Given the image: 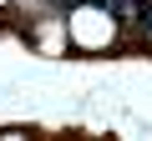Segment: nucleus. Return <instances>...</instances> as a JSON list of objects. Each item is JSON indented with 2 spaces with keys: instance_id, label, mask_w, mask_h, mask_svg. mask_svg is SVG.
Returning <instances> with one entry per match:
<instances>
[{
  "instance_id": "f257e3e1",
  "label": "nucleus",
  "mask_w": 152,
  "mask_h": 141,
  "mask_svg": "<svg viewBox=\"0 0 152 141\" xmlns=\"http://www.w3.org/2000/svg\"><path fill=\"white\" fill-rule=\"evenodd\" d=\"M137 20H142V25L152 30V5H147V0H137Z\"/></svg>"
}]
</instances>
